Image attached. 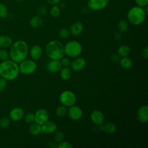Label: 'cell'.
Segmentation results:
<instances>
[{"mask_svg": "<svg viewBox=\"0 0 148 148\" xmlns=\"http://www.w3.org/2000/svg\"><path fill=\"white\" fill-rule=\"evenodd\" d=\"M28 51L27 43L24 40H17L12 44L9 50V57L16 63H20L27 57Z\"/></svg>", "mask_w": 148, "mask_h": 148, "instance_id": "6da1fadb", "label": "cell"}, {"mask_svg": "<svg viewBox=\"0 0 148 148\" xmlns=\"http://www.w3.org/2000/svg\"><path fill=\"white\" fill-rule=\"evenodd\" d=\"M19 72L17 63L13 60H8L0 63V76L6 80L15 79Z\"/></svg>", "mask_w": 148, "mask_h": 148, "instance_id": "7a4b0ae2", "label": "cell"}, {"mask_svg": "<svg viewBox=\"0 0 148 148\" xmlns=\"http://www.w3.org/2000/svg\"><path fill=\"white\" fill-rule=\"evenodd\" d=\"M45 51L48 57L51 60H60L65 54L64 45L57 40L50 41L46 45Z\"/></svg>", "mask_w": 148, "mask_h": 148, "instance_id": "3957f363", "label": "cell"}, {"mask_svg": "<svg viewBox=\"0 0 148 148\" xmlns=\"http://www.w3.org/2000/svg\"><path fill=\"white\" fill-rule=\"evenodd\" d=\"M146 12L140 6L132 7L128 12V21L132 25H138L142 24L146 18Z\"/></svg>", "mask_w": 148, "mask_h": 148, "instance_id": "277c9868", "label": "cell"}, {"mask_svg": "<svg viewBox=\"0 0 148 148\" xmlns=\"http://www.w3.org/2000/svg\"><path fill=\"white\" fill-rule=\"evenodd\" d=\"M82 45L77 40H71L64 46V53L68 57L76 58L79 57L82 52Z\"/></svg>", "mask_w": 148, "mask_h": 148, "instance_id": "5b68a950", "label": "cell"}, {"mask_svg": "<svg viewBox=\"0 0 148 148\" xmlns=\"http://www.w3.org/2000/svg\"><path fill=\"white\" fill-rule=\"evenodd\" d=\"M19 72L23 75H30L35 72L37 68L36 63L32 60H24L18 65Z\"/></svg>", "mask_w": 148, "mask_h": 148, "instance_id": "8992f818", "label": "cell"}, {"mask_svg": "<svg viewBox=\"0 0 148 148\" xmlns=\"http://www.w3.org/2000/svg\"><path fill=\"white\" fill-rule=\"evenodd\" d=\"M60 101L66 107H70L76 103V97L75 94L70 90H65L60 95Z\"/></svg>", "mask_w": 148, "mask_h": 148, "instance_id": "52a82bcc", "label": "cell"}, {"mask_svg": "<svg viewBox=\"0 0 148 148\" xmlns=\"http://www.w3.org/2000/svg\"><path fill=\"white\" fill-rule=\"evenodd\" d=\"M35 120L34 121L40 125H42L46 121L49 120V115L48 112L43 108H40L36 111L34 114Z\"/></svg>", "mask_w": 148, "mask_h": 148, "instance_id": "ba28073f", "label": "cell"}, {"mask_svg": "<svg viewBox=\"0 0 148 148\" xmlns=\"http://www.w3.org/2000/svg\"><path fill=\"white\" fill-rule=\"evenodd\" d=\"M69 117L73 120H79L83 116V111L82 109L77 105H72L69 107L67 112Z\"/></svg>", "mask_w": 148, "mask_h": 148, "instance_id": "9c48e42d", "label": "cell"}, {"mask_svg": "<svg viewBox=\"0 0 148 148\" xmlns=\"http://www.w3.org/2000/svg\"><path fill=\"white\" fill-rule=\"evenodd\" d=\"M90 118L91 121L96 125H101L105 121V116L103 113L98 110H95L92 111L90 115Z\"/></svg>", "mask_w": 148, "mask_h": 148, "instance_id": "30bf717a", "label": "cell"}, {"mask_svg": "<svg viewBox=\"0 0 148 148\" xmlns=\"http://www.w3.org/2000/svg\"><path fill=\"white\" fill-rule=\"evenodd\" d=\"M86 61L83 57H77L72 61H71L70 66L71 69L75 72L82 71L86 66Z\"/></svg>", "mask_w": 148, "mask_h": 148, "instance_id": "8fae6325", "label": "cell"}, {"mask_svg": "<svg viewBox=\"0 0 148 148\" xmlns=\"http://www.w3.org/2000/svg\"><path fill=\"white\" fill-rule=\"evenodd\" d=\"M108 3L109 0H89L88 6L92 10H99L106 7Z\"/></svg>", "mask_w": 148, "mask_h": 148, "instance_id": "7c38bea8", "label": "cell"}, {"mask_svg": "<svg viewBox=\"0 0 148 148\" xmlns=\"http://www.w3.org/2000/svg\"><path fill=\"white\" fill-rule=\"evenodd\" d=\"M24 116V113L23 109L16 107L12 109L9 113V117L10 120L16 122L21 120Z\"/></svg>", "mask_w": 148, "mask_h": 148, "instance_id": "4fadbf2b", "label": "cell"}, {"mask_svg": "<svg viewBox=\"0 0 148 148\" xmlns=\"http://www.w3.org/2000/svg\"><path fill=\"white\" fill-rule=\"evenodd\" d=\"M137 118L138 120L142 123H145L148 121V106L147 105L141 106L137 111Z\"/></svg>", "mask_w": 148, "mask_h": 148, "instance_id": "5bb4252c", "label": "cell"}, {"mask_svg": "<svg viewBox=\"0 0 148 148\" xmlns=\"http://www.w3.org/2000/svg\"><path fill=\"white\" fill-rule=\"evenodd\" d=\"M62 68V64L60 60H51L46 64V69L51 72H57L60 71Z\"/></svg>", "mask_w": 148, "mask_h": 148, "instance_id": "9a60e30c", "label": "cell"}, {"mask_svg": "<svg viewBox=\"0 0 148 148\" xmlns=\"http://www.w3.org/2000/svg\"><path fill=\"white\" fill-rule=\"evenodd\" d=\"M42 132L47 134L54 133L57 130V125L53 121L47 120L42 125H41Z\"/></svg>", "mask_w": 148, "mask_h": 148, "instance_id": "2e32d148", "label": "cell"}, {"mask_svg": "<svg viewBox=\"0 0 148 148\" xmlns=\"http://www.w3.org/2000/svg\"><path fill=\"white\" fill-rule=\"evenodd\" d=\"M42 53V49L38 45H34L30 49V56L34 60H39L41 57Z\"/></svg>", "mask_w": 148, "mask_h": 148, "instance_id": "e0dca14e", "label": "cell"}, {"mask_svg": "<svg viewBox=\"0 0 148 148\" xmlns=\"http://www.w3.org/2000/svg\"><path fill=\"white\" fill-rule=\"evenodd\" d=\"M83 30V25L80 21H76L73 23L70 27V34L74 36L80 35Z\"/></svg>", "mask_w": 148, "mask_h": 148, "instance_id": "ac0fdd59", "label": "cell"}, {"mask_svg": "<svg viewBox=\"0 0 148 148\" xmlns=\"http://www.w3.org/2000/svg\"><path fill=\"white\" fill-rule=\"evenodd\" d=\"M99 130L104 131L107 134H111L114 133L116 131L117 127L115 124L111 122H108L105 124L103 123L102 125H99Z\"/></svg>", "mask_w": 148, "mask_h": 148, "instance_id": "d6986e66", "label": "cell"}, {"mask_svg": "<svg viewBox=\"0 0 148 148\" xmlns=\"http://www.w3.org/2000/svg\"><path fill=\"white\" fill-rule=\"evenodd\" d=\"M119 62H120V65L121 66V68L125 70L131 69L133 65L132 61L131 60V58H130L127 56L122 57L120 60Z\"/></svg>", "mask_w": 148, "mask_h": 148, "instance_id": "ffe728a7", "label": "cell"}, {"mask_svg": "<svg viewBox=\"0 0 148 148\" xmlns=\"http://www.w3.org/2000/svg\"><path fill=\"white\" fill-rule=\"evenodd\" d=\"M60 75L61 78L64 80H69L72 76V71L71 69L68 66H64V68H61L60 70Z\"/></svg>", "mask_w": 148, "mask_h": 148, "instance_id": "44dd1931", "label": "cell"}, {"mask_svg": "<svg viewBox=\"0 0 148 148\" xmlns=\"http://www.w3.org/2000/svg\"><path fill=\"white\" fill-rule=\"evenodd\" d=\"M12 44V39L7 35L0 36V47L6 48L10 46Z\"/></svg>", "mask_w": 148, "mask_h": 148, "instance_id": "7402d4cb", "label": "cell"}, {"mask_svg": "<svg viewBox=\"0 0 148 148\" xmlns=\"http://www.w3.org/2000/svg\"><path fill=\"white\" fill-rule=\"evenodd\" d=\"M131 51V49L129 46L127 45H123L120 46L117 49V54L120 57H127L129 55Z\"/></svg>", "mask_w": 148, "mask_h": 148, "instance_id": "603a6c76", "label": "cell"}, {"mask_svg": "<svg viewBox=\"0 0 148 148\" xmlns=\"http://www.w3.org/2000/svg\"><path fill=\"white\" fill-rule=\"evenodd\" d=\"M29 131L30 134L33 136L38 135L39 134H40V133L42 132L41 125H40L35 122L34 123H32L29 128Z\"/></svg>", "mask_w": 148, "mask_h": 148, "instance_id": "cb8c5ba5", "label": "cell"}, {"mask_svg": "<svg viewBox=\"0 0 148 148\" xmlns=\"http://www.w3.org/2000/svg\"><path fill=\"white\" fill-rule=\"evenodd\" d=\"M29 23L31 26L34 28L39 27L43 23V18L40 16H35L30 20Z\"/></svg>", "mask_w": 148, "mask_h": 148, "instance_id": "d4e9b609", "label": "cell"}, {"mask_svg": "<svg viewBox=\"0 0 148 148\" xmlns=\"http://www.w3.org/2000/svg\"><path fill=\"white\" fill-rule=\"evenodd\" d=\"M67 112H68V110L66 106L64 105L59 106L56 109V114H57V116L60 117H62L65 116L67 114Z\"/></svg>", "mask_w": 148, "mask_h": 148, "instance_id": "484cf974", "label": "cell"}, {"mask_svg": "<svg viewBox=\"0 0 148 148\" xmlns=\"http://www.w3.org/2000/svg\"><path fill=\"white\" fill-rule=\"evenodd\" d=\"M118 29L120 32H125L128 29V24L125 20H121L118 23Z\"/></svg>", "mask_w": 148, "mask_h": 148, "instance_id": "4316f807", "label": "cell"}, {"mask_svg": "<svg viewBox=\"0 0 148 148\" xmlns=\"http://www.w3.org/2000/svg\"><path fill=\"white\" fill-rule=\"evenodd\" d=\"M54 134V140L56 143H59L64 140V134L62 132L58 131H55Z\"/></svg>", "mask_w": 148, "mask_h": 148, "instance_id": "83f0119b", "label": "cell"}, {"mask_svg": "<svg viewBox=\"0 0 148 148\" xmlns=\"http://www.w3.org/2000/svg\"><path fill=\"white\" fill-rule=\"evenodd\" d=\"M59 36L62 38V39H66L70 35V31L68 29L66 28H61L58 32Z\"/></svg>", "mask_w": 148, "mask_h": 148, "instance_id": "f1b7e54d", "label": "cell"}, {"mask_svg": "<svg viewBox=\"0 0 148 148\" xmlns=\"http://www.w3.org/2000/svg\"><path fill=\"white\" fill-rule=\"evenodd\" d=\"M8 12L6 6L2 3H0V18H6L8 16Z\"/></svg>", "mask_w": 148, "mask_h": 148, "instance_id": "f546056e", "label": "cell"}, {"mask_svg": "<svg viewBox=\"0 0 148 148\" xmlns=\"http://www.w3.org/2000/svg\"><path fill=\"white\" fill-rule=\"evenodd\" d=\"M50 15L53 17H58L60 14V8L57 6H53L50 11Z\"/></svg>", "mask_w": 148, "mask_h": 148, "instance_id": "4dcf8cb0", "label": "cell"}, {"mask_svg": "<svg viewBox=\"0 0 148 148\" xmlns=\"http://www.w3.org/2000/svg\"><path fill=\"white\" fill-rule=\"evenodd\" d=\"M57 147L58 148H72L73 145L72 143L68 141H61L59 143H58L57 145Z\"/></svg>", "mask_w": 148, "mask_h": 148, "instance_id": "1f68e13d", "label": "cell"}, {"mask_svg": "<svg viewBox=\"0 0 148 148\" xmlns=\"http://www.w3.org/2000/svg\"><path fill=\"white\" fill-rule=\"evenodd\" d=\"M9 57V52L4 49H0V60L2 61L8 60Z\"/></svg>", "mask_w": 148, "mask_h": 148, "instance_id": "d6a6232c", "label": "cell"}, {"mask_svg": "<svg viewBox=\"0 0 148 148\" xmlns=\"http://www.w3.org/2000/svg\"><path fill=\"white\" fill-rule=\"evenodd\" d=\"M10 124V119L7 117H3L0 120V127L2 128H6Z\"/></svg>", "mask_w": 148, "mask_h": 148, "instance_id": "836d02e7", "label": "cell"}, {"mask_svg": "<svg viewBox=\"0 0 148 148\" xmlns=\"http://www.w3.org/2000/svg\"><path fill=\"white\" fill-rule=\"evenodd\" d=\"M24 120L27 123H31L34 122L35 120L34 114L32 113H28L26 114L24 116Z\"/></svg>", "mask_w": 148, "mask_h": 148, "instance_id": "e575fe53", "label": "cell"}, {"mask_svg": "<svg viewBox=\"0 0 148 148\" xmlns=\"http://www.w3.org/2000/svg\"><path fill=\"white\" fill-rule=\"evenodd\" d=\"M71 61L69 58L68 57H62L61 59V63L62 64V66H70Z\"/></svg>", "mask_w": 148, "mask_h": 148, "instance_id": "d590c367", "label": "cell"}, {"mask_svg": "<svg viewBox=\"0 0 148 148\" xmlns=\"http://www.w3.org/2000/svg\"><path fill=\"white\" fill-rule=\"evenodd\" d=\"M7 85L6 80L3 78L2 77L0 76V92L3 91Z\"/></svg>", "mask_w": 148, "mask_h": 148, "instance_id": "8d00e7d4", "label": "cell"}, {"mask_svg": "<svg viewBox=\"0 0 148 148\" xmlns=\"http://www.w3.org/2000/svg\"><path fill=\"white\" fill-rule=\"evenodd\" d=\"M137 6L140 7H145L148 4V0H135Z\"/></svg>", "mask_w": 148, "mask_h": 148, "instance_id": "74e56055", "label": "cell"}, {"mask_svg": "<svg viewBox=\"0 0 148 148\" xmlns=\"http://www.w3.org/2000/svg\"><path fill=\"white\" fill-rule=\"evenodd\" d=\"M142 56L143 58L147 59L148 58V47H146L142 51Z\"/></svg>", "mask_w": 148, "mask_h": 148, "instance_id": "f35d334b", "label": "cell"}, {"mask_svg": "<svg viewBox=\"0 0 148 148\" xmlns=\"http://www.w3.org/2000/svg\"><path fill=\"white\" fill-rule=\"evenodd\" d=\"M120 57L117 54H113L111 56V60L113 62H118L120 61Z\"/></svg>", "mask_w": 148, "mask_h": 148, "instance_id": "ab89813d", "label": "cell"}, {"mask_svg": "<svg viewBox=\"0 0 148 148\" xmlns=\"http://www.w3.org/2000/svg\"><path fill=\"white\" fill-rule=\"evenodd\" d=\"M121 34L120 33V32H116L114 35V38L116 40H119L121 39Z\"/></svg>", "mask_w": 148, "mask_h": 148, "instance_id": "60d3db41", "label": "cell"}, {"mask_svg": "<svg viewBox=\"0 0 148 148\" xmlns=\"http://www.w3.org/2000/svg\"><path fill=\"white\" fill-rule=\"evenodd\" d=\"M46 12V9L45 7L43 6H42L39 8V13L40 15H44Z\"/></svg>", "mask_w": 148, "mask_h": 148, "instance_id": "b9f144b4", "label": "cell"}, {"mask_svg": "<svg viewBox=\"0 0 148 148\" xmlns=\"http://www.w3.org/2000/svg\"><path fill=\"white\" fill-rule=\"evenodd\" d=\"M47 146L51 148H54L57 147V145H56V142H49L47 143Z\"/></svg>", "mask_w": 148, "mask_h": 148, "instance_id": "7bdbcfd3", "label": "cell"}, {"mask_svg": "<svg viewBox=\"0 0 148 148\" xmlns=\"http://www.w3.org/2000/svg\"><path fill=\"white\" fill-rule=\"evenodd\" d=\"M16 1H22V0H16Z\"/></svg>", "mask_w": 148, "mask_h": 148, "instance_id": "ee69618b", "label": "cell"}]
</instances>
